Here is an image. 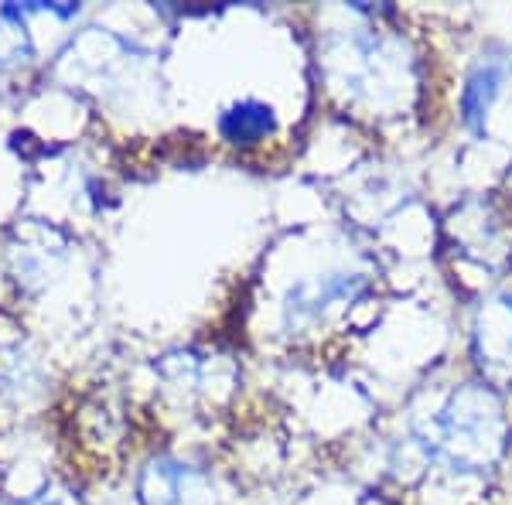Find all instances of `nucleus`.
I'll use <instances>...</instances> for the list:
<instances>
[{
    "label": "nucleus",
    "mask_w": 512,
    "mask_h": 505,
    "mask_svg": "<svg viewBox=\"0 0 512 505\" xmlns=\"http://www.w3.org/2000/svg\"><path fill=\"white\" fill-rule=\"evenodd\" d=\"M18 505H79V499L72 492H65V488H45L41 495L28 502H18Z\"/></svg>",
    "instance_id": "20e7f679"
},
{
    "label": "nucleus",
    "mask_w": 512,
    "mask_h": 505,
    "mask_svg": "<svg viewBox=\"0 0 512 505\" xmlns=\"http://www.w3.org/2000/svg\"><path fill=\"white\" fill-rule=\"evenodd\" d=\"M277 127V117L267 103L260 99H243V103H233L219 120V130L229 144H239V147H250V144H260L274 134Z\"/></svg>",
    "instance_id": "7ed1b4c3"
},
{
    "label": "nucleus",
    "mask_w": 512,
    "mask_h": 505,
    "mask_svg": "<svg viewBox=\"0 0 512 505\" xmlns=\"http://www.w3.org/2000/svg\"><path fill=\"white\" fill-rule=\"evenodd\" d=\"M185 495H212L209 488H202V478L195 475L188 465L178 461H151L140 482V499L144 505H205Z\"/></svg>",
    "instance_id": "f257e3e1"
},
{
    "label": "nucleus",
    "mask_w": 512,
    "mask_h": 505,
    "mask_svg": "<svg viewBox=\"0 0 512 505\" xmlns=\"http://www.w3.org/2000/svg\"><path fill=\"white\" fill-rule=\"evenodd\" d=\"M509 76V65L499 59H485L475 65V72L465 82V93H461V117L475 134L485 130V117H489L495 96L502 93V82Z\"/></svg>",
    "instance_id": "f03ea898"
}]
</instances>
